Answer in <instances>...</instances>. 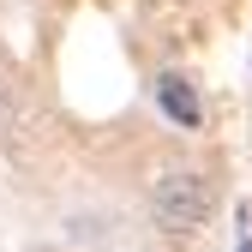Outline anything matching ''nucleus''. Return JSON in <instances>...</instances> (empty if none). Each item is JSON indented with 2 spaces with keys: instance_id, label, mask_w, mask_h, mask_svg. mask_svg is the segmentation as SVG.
Masks as SVG:
<instances>
[{
  "instance_id": "f257e3e1",
  "label": "nucleus",
  "mask_w": 252,
  "mask_h": 252,
  "mask_svg": "<svg viewBox=\"0 0 252 252\" xmlns=\"http://www.w3.org/2000/svg\"><path fill=\"white\" fill-rule=\"evenodd\" d=\"M150 210H156V222L186 234V228H198L204 216H210V180L192 174V168H174L156 180V192H150Z\"/></svg>"
},
{
  "instance_id": "f03ea898",
  "label": "nucleus",
  "mask_w": 252,
  "mask_h": 252,
  "mask_svg": "<svg viewBox=\"0 0 252 252\" xmlns=\"http://www.w3.org/2000/svg\"><path fill=\"white\" fill-rule=\"evenodd\" d=\"M156 108H162L174 126H186V132H198V126H204V96H198L180 72H162V78H156Z\"/></svg>"
},
{
  "instance_id": "7ed1b4c3",
  "label": "nucleus",
  "mask_w": 252,
  "mask_h": 252,
  "mask_svg": "<svg viewBox=\"0 0 252 252\" xmlns=\"http://www.w3.org/2000/svg\"><path fill=\"white\" fill-rule=\"evenodd\" d=\"M240 252H252V240H240Z\"/></svg>"
}]
</instances>
